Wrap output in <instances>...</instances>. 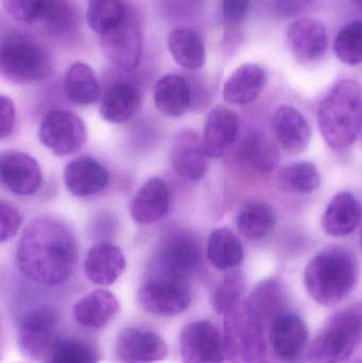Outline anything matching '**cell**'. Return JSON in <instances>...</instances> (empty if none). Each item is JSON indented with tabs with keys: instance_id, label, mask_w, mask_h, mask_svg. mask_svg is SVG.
<instances>
[{
	"instance_id": "cell-40",
	"label": "cell",
	"mask_w": 362,
	"mask_h": 363,
	"mask_svg": "<svg viewBox=\"0 0 362 363\" xmlns=\"http://www.w3.org/2000/svg\"><path fill=\"white\" fill-rule=\"evenodd\" d=\"M44 4L45 0H2L6 12L23 23H38Z\"/></svg>"
},
{
	"instance_id": "cell-32",
	"label": "cell",
	"mask_w": 362,
	"mask_h": 363,
	"mask_svg": "<svg viewBox=\"0 0 362 363\" xmlns=\"http://www.w3.org/2000/svg\"><path fill=\"white\" fill-rule=\"evenodd\" d=\"M240 161L261 174L273 172L278 163V151L273 143L263 134H250L238 149Z\"/></svg>"
},
{
	"instance_id": "cell-14",
	"label": "cell",
	"mask_w": 362,
	"mask_h": 363,
	"mask_svg": "<svg viewBox=\"0 0 362 363\" xmlns=\"http://www.w3.org/2000/svg\"><path fill=\"white\" fill-rule=\"evenodd\" d=\"M2 185L18 196L35 194L42 184V170L36 160L28 153L10 150L0 157Z\"/></svg>"
},
{
	"instance_id": "cell-24",
	"label": "cell",
	"mask_w": 362,
	"mask_h": 363,
	"mask_svg": "<svg viewBox=\"0 0 362 363\" xmlns=\"http://www.w3.org/2000/svg\"><path fill=\"white\" fill-rule=\"evenodd\" d=\"M362 206L350 192H340L332 199L323 213V230L334 237L352 234L361 223Z\"/></svg>"
},
{
	"instance_id": "cell-44",
	"label": "cell",
	"mask_w": 362,
	"mask_h": 363,
	"mask_svg": "<svg viewBox=\"0 0 362 363\" xmlns=\"http://www.w3.org/2000/svg\"><path fill=\"white\" fill-rule=\"evenodd\" d=\"M0 113H1V127H0V138L6 140L14 131L15 128V106L12 100L6 96L0 97Z\"/></svg>"
},
{
	"instance_id": "cell-19",
	"label": "cell",
	"mask_w": 362,
	"mask_h": 363,
	"mask_svg": "<svg viewBox=\"0 0 362 363\" xmlns=\"http://www.w3.org/2000/svg\"><path fill=\"white\" fill-rule=\"evenodd\" d=\"M238 128L239 121L234 111L221 106L213 108L206 118L202 136L208 157L218 159L222 157L225 150L235 143Z\"/></svg>"
},
{
	"instance_id": "cell-23",
	"label": "cell",
	"mask_w": 362,
	"mask_h": 363,
	"mask_svg": "<svg viewBox=\"0 0 362 363\" xmlns=\"http://www.w3.org/2000/svg\"><path fill=\"white\" fill-rule=\"evenodd\" d=\"M169 189L165 181L152 178L146 182L134 196L131 216L140 224H152L165 217L169 208Z\"/></svg>"
},
{
	"instance_id": "cell-12",
	"label": "cell",
	"mask_w": 362,
	"mask_h": 363,
	"mask_svg": "<svg viewBox=\"0 0 362 363\" xmlns=\"http://www.w3.org/2000/svg\"><path fill=\"white\" fill-rule=\"evenodd\" d=\"M201 247L193 235L176 233L170 235L162 243L157 256L161 274L159 277L186 281L199 266Z\"/></svg>"
},
{
	"instance_id": "cell-46",
	"label": "cell",
	"mask_w": 362,
	"mask_h": 363,
	"mask_svg": "<svg viewBox=\"0 0 362 363\" xmlns=\"http://www.w3.org/2000/svg\"></svg>"
},
{
	"instance_id": "cell-31",
	"label": "cell",
	"mask_w": 362,
	"mask_h": 363,
	"mask_svg": "<svg viewBox=\"0 0 362 363\" xmlns=\"http://www.w3.org/2000/svg\"><path fill=\"white\" fill-rule=\"evenodd\" d=\"M206 254L215 268L221 271L230 270L244 259V247L230 228H216L208 237Z\"/></svg>"
},
{
	"instance_id": "cell-35",
	"label": "cell",
	"mask_w": 362,
	"mask_h": 363,
	"mask_svg": "<svg viewBox=\"0 0 362 363\" xmlns=\"http://www.w3.org/2000/svg\"><path fill=\"white\" fill-rule=\"evenodd\" d=\"M320 174L316 166L307 162L283 168L278 176V185L289 194H310L320 186Z\"/></svg>"
},
{
	"instance_id": "cell-16",
	"label": "cell",
	"mask_w": 362,
	"mask_h": 363,
	"mask_svg": "<svg viewBox=\"0 0 362 363\" xmlns=\"http://www.w3.org/2000/svg\"><path fill=\"white\" fill-rule=\"evenodd\" d=\"M269 336L274 355L283 362H293L307 347L308 332L305 323L299 315L289 311L274 321Z\"/></svg>"
},
{
	"instance_id": "cell-2",
	"label": "cell",
	"mask_w": 362,
	"mask_h": 363,
	"mask_svg": "<svg viewBox=\"0 0 362 363\" xmlns=\"http://www.w3.org/2000/svg\"><path fill=\"white\" fill-rule=\"evenodd\" d=\"M357 277L356 258L349 250L337 247L321 252L308 262L304 284L315 302L333 306L350 294Z\"/></svg>"
},
{
	"instance_id": "cell-8",
	"label": "cell",
	"mask_w": 362,
	"mask_h": 363,
	"mask_svg": "<svg viewBox=\"0 0 362 363\" xmlns=\"http://www.w3.org/2000/svg\"><path fill=\"white\" fill-rule=\"evenodd\" d=\"M57 313L42 305L26 311L17 324V345L23 355L32 359L46 357L57 340Z\"/></svg>"
},
{
	"instance_id": "cell-43",
	"label": "cell",
	"mask_w": 362,
	"mask_h": 363,
	"mask_svg": "<svg viewBox=\"0 0 362 363\" xmlns=\"http://www.w3.org/2000/svg\"><path fill=\"white\" fill-rule=\"evenodd\" d=\"M316 1L317 0H274V8L280 16H298L310 10Z\"/></svg>"
},
{
	"instance_id": "cell-45",
	"label": "cell",
	"mask_w": 362,
	"mask_h": 363,
	"mask_svg": "<svg viewBox=\"0 0 362 363\" xmlns=\"http://www.w3.org/2000/svg\"><path fill=\"white\" fill-rule=\"evenodd\" d=\"M361 242H362V234H361Z\"/></svg>"
},
{
	"instance_id": "cell-22",
	"label": "cell",
	"mask_w": 362,
	"mask_h": 363,
	"mask_svg": "<svg viewBox=\"0 0 362 363\" xmlns=\"http://www.w3.org/2000/svg\"><path fill=\"white\" fill-rule=\"evenodd\" d=\"M119 302L114 294L106 289L94 290L76 303L74 321L89 330L106 328L117 315Z\"/></svg>"
},
{
	"instance_id": "cell-4",
	"label": "cell",
	"mask_w": 362,
	"mask_h": 363,
	"mask_svg": "<svg viewBox=\"0 0 362 363\" xmlns=\"http://www.w3.org/2000/svg\"><path fill=\"white\" fill-rule=\"evenodd\" d=\"M362 333V308L352 307L336 313L317 335L308 349L314 363H341L358 345Z\"/></svg>"
},
{
	"instance_id": "cell-17",
	"label": "cell",
	"mask_w": 362,
	"mask_h": 363,
	"mask_svg": "<svg viewBox=\"0 0 362 363\" xmlns=\"http://www.w3.org/2000/svg\"><path fill=\"white\" fill-rule=\"evenodd\" d=\"M272 130L281 147L293 155L304 152L312 138V128L307 119L290 106H280L274 112Z\"/></svg>"
},
{
	"instance_id": "cell-20",
	"label": "cell",
	"mask_w": 362,
	"mask_h": 363,
	"mask_svg": "<svg viewBox=\"0 0 362 363\" xmlns=\"http://www.w3.org/2000/svg\"><path fill=\"white\" fill-rule=\"evenodd\" d=\"M64 182L70 194L89 196L102 191L108 183V172L103 165L89 155L76 157L64 170Z\"/></svg>"
},
{
	"instance_id": "cell-27",
	"label": "cell",
	"mask_w": 362,
	"mask_h": 363,
	"mask_svg": "<svg viewBox=\"0 0 362 363\" xmlns=\"http://www.w3.org/2000/svg\"><path fill=\"white\" fill-rule=\"evenodd\" d=\"M154 102L164 116L179 118L188 110L191 91L188 82L180 74H165L154 86Z\"/></svg>"
},
{
	"instance_id": "cell-26",
	"label": "cell",
	"mask_w": 362,
	"mask_h": 363,
	"mask_svg": "<svg viewBox=\"0 0 362 363\" xmlns=\"http://www.w3.org/2000/svg\"><path fill=\"white\" fill-rule=\"evenodd\" d=\"M266 85V72L257 64L239 66L227 79L223 97L227 104L244 106L254 101Z\"/></svg>"
},
{
	"instance_id": "cell-21",
	"label": "cell",
	"mask_w": 362,
	"mask_h": 363,
	"mask_svg": "<svg viewBox=\"0 0 362 363\" xmlns=\"http://www.w3.org/2000/svg\"><path fill=\"white\" fill-rule=\"evenodd\" d=\"M127 262L120 247L111 243H98L87 252L84 271L91 283L111 286L125 271Z\"/></svg>"
},
{
	"instance_id": "cell-34",
	"label": "cell",
	"mask_w": 362,
	"mask_h": 363,
	"mask_svg": "<svg viewBox=\"0 0 362 363\" xmlns=\"http://www.w3.org/2000/svg\"><path fill=\"white\" fill-rule=\"evenodd\" d=\"M46 363H99V354L89 341L57 338L45 357Z\"/></svg>"
},
{
	"instance_id": "cell-39",
	"label": "cell",
	"mask_w": 362,
	"mask_h": 363,
	"mask_svg": "<svg viewBox=\"0 0 362 363\" xmlns=\"http://www.w3.org/2000/svg\"><path fill=\"white\" fill-rule=\"evenodd\" d=\"M76 21V13L69 0H45L40 21L51 33L69 31Z\"/></svg>"
},
{
	"instance_id": "cell-3",
	"label": "cell",
	"mask_w": 362,
	"mask_h": 363,
	"mask_svg": "<svg viewBox=\"0 0 362 363\" xmlns=\"http://www.w3.org/2000/svg\"><path fill=\"white\" fill-rule=\"evenodd\" d=\"M362 89L354 80H342L325 96L318 125L327 144L335 150L348 148L361 131Z\"/></svg>"
},
{
	"instance_id": "cell-25",
	"label": "cell",
	"mask_w": 362,
	"mask_h": 363,
	"mask_svg": "<svg viewBox=\"0 0 362 363\" xmlns=\"http://www.w3.org/2000/svg\"><path fill=\"white\" fill-rule=\"evenodd\" d=\"M247 303L266 330H270L278 318L288 313L284 287L276 279H264L257 284Z\"/></svg>"
},
{
	"instance_id": "cell-28",
	"label": "cell",
	"mask_w": 362,
	"mask_h": 363,
	"mask_svg": "<svg viewBox=\"0 0 362 363\" xmlns=\"http://www.w3.org/2000/svg\"><path fill=\"white\" fill-rule=\"evenodd\" d=\"M168 50L185 69L199 70L205 64L206 51L201 34L191 28H176L167 38Z\"/></svg>"
},
{
	"instance_id": "cell-33",
	"label": "cell",
	"mask_w": 362,
	"mask_h": 363,
	"mask_svg": "<svg viewBox=\"0 0 362 363\" xmlns=\"http://www.w3.org/2000/svg\"><path fill=\"white\" fill-rule=\"evenodd\" d=\"M276 222L272 207L267 203L254 201L244 205L238 213L237 228L249 240H261L271 233Z\"/></svg>"
},
{
	"instance_id": "cell-13",
	"label": "cell",
	"mask_w": 362,
	"mask_h": 363,
	"mask_svg": "<svg viewBox=\"0 0 362 363\" xmlns=\"http://www.w3.org/2000/svg\"><path fill=\"white\" fill-rule=\"evenodd\" d=\"M116 354L121 363H154L167 358L168 347L152 330L128 328L117 338Z\"/></svg>"
},
{
	"instance_id": "cell-10",
	"label": "cell",
	"mask_w": 362,
	"mask_h": 363,
	"mask_svg": "<svg viewBox=\"0 0 362 363\" xmlns=\"http://www.w3.org/2000/svg\"><path fill=\"white\" fill-rule=\"evenodd\" d=\"M180 353L183 363H222L227 357L225 338L208 320L191 322L181 333Z\"/></svg>"
},
{
	"instance_id": "cell-1",
	"label": "cell",
	"mask_w": 362,
	"mask_h": 363,
	"mask_svg": "<svg viewBox=\"0 0 362 363\" xmlns=\"http://www.w3.org/2000/svg\"><path fill=\"white\" fill-rule=\"evenodd\" d=\"M78 262V245L59 220L40 217L23 230L17 247L18 270L29 281L46 287L70 279Z\"/></svg>"
},
{
	"instance_id": "cell-18",
	"label": "cell",
	"mask_w": 362,
	"mask_h": 363,
	"mask_svg": "<svg viewBox=\"0 0 362 363\" xmlns=\"http://www.w3.org/2000/svg\"><path fill=\"white\" fill-rule=\"evenodd\" d=\"M287 42L293 55L302 61H316L327 50V28L316 19L299 18L289 28Z\"/></svg>"
},
{
	"instance_id": "cell-41",
	"label": "cell",
	"mask_w": 362,
	"mask_h": 363,
	"mask_svg": "<svg viewBox=\"0 0 362 363\" xmlns=\"http://www.w3.org/2000/svg\"><path fill=\"white\" fill-rule=\"evenodd\" d=\"M23 223V215L12 203L1 201L0 203V240H10L18 232Z\"/></svg>"
},
{
	"instance_id": "cell-7",
	"label": "cell",
	"mask_w": 362,
	"mask_h": 363,
	"mask_svg": "<svg viewBox=\"0 0 362 363\" xmlns=\"http://www.w3.org/2000/svg\"><path fill=\"white\" fill-rule=\"evenodd\" d=\"M40 143L57 157H67L80 151L86 143L84 121L69 111L47 113L38 131Z\"/></svg>"
},
{
	"instance_id": "cell-6",
	"label": "cell",
	"mask_w": 362,
	"mask_h": 363,
	"mask_svg": "<svg viewBox=\"0 0 362 363\" xmlns=\"http://www.w3.org/2000/svg\"><path fill=\"white\" fill-rule=\"evenodd\" d=\"M266 332L247 301H242L225 315L223 338L227 357L244 362L261 359L266 352Z\"/></svg>"
},
{
	"instance_id": "cell-9",
	"label": "cell",
	"mask_w": 362,
	"mask_h": 363,
	"mask_svg": "<svg viewBox=\"0 0 362 363\" xmlns=\"http://www.w3.org/2000/svg\"><path fill=\"white\" fill-rule=\"evenodd\" d=\"M142 309L157 317H174L184 313L191 302L186 281L155 277L142 284L138 291Z\"/></svg>"
},
{
	"instance_id": "cell-29",
	"label": "cell",
	"mask_w": 362,
	"mask_h": 363,
	"mask_svg": "<svg viewBox=\"0 0 362 363\" xmlns=\"http://www.w3.org/2000/svg\"><path fill=\"white\" fill-rule=\"evenodd\" d=\"M140 104V93L133 85L125 82L114 83L104 93L100 114L108 123H125L134 116Z\"/></svg>"
},
{
	"instance_id": "cell-42",
	"label": "cell",
	"mask_w": 362,
	"mask_h": 363,
	"mask_svg": "<svg viewBox=\"0 0 362 363\" xmlns=\"http://www.w3.org/2000/svg\"><path fill=\"white\" fill-rule=\"evenodd\" d=\"M251 0H222V14L225 23L231 27L239 25L248 12Z\"/></svg>"
},
{
	"instance_id": "cell-5",
	"label": "cell",
	"mask_w": 362,
	"mask_h": 363,
	"mask_svg": "<svg viewBox=\"0 0 362 363\" xmlns=\"http://www.w3.org/2000/svg\"><path fill=\"white\" fill-rule=\"evenodd\" d=\"M0 69L4 78L15 84L40 82L50 74V59L29 36L11 33L0 46Z\"/></svg>"
},
{
	"instance_id": "cell-37",
	"label": "cell",
	"mask_w": 362,
	"mask_h": 363,
	"mask_svg": "<svg viewBox=\"0 0 362 363\" xmlns=\"http://www.w3.org/2000/svg\"><path fill=\"white\" fill-rule=\"evenodd\" d=\"M334 51L340 61L348 65L362 62V21H351L338 32Z\"/></svg>"
},
{
	"instance_id": "cell-36",
	"label": "cell",
	"mask_w": 362,
	"mask_h": 363,
	"mask_svg": "<svg viewBox=\"0 0 362 363\" xmlns=\"http://www.w3.org/2000/svg\"><path fill=\"white\" fill-rule=\"evenodd\" d=\"M125 0H89L86 21L89 28L101 35L127 16Z\"/></svg>"
},
{
	"instance_id": "cell-38",
	"label": "cell",
	"mask_w": 362,
	"mask_h": 363,
	"mask_svg": "<svg viewBox=\"0 0 362 363\" xmlns=\"http://www.w3.org/2000/svg\"><path fill=\"white\" fill-rule=\"evenodd\" d=\"M246 283L244 275L239 271L230 273L219 284L212 296V305L219 315H227L235 308L244 294Z\"/></svg>"
},
{
	"instance_id": "cell-30",
	"label": "cell",
	"mask_w": 362,
	"mask_h": 363,
	"mask_svg": "<svg viewBox=\"0 0 362 363\" xmlns=\"http://www.w3.org/2000/svg\"><path fill=\"white\" fill-rule=\"evenodd\" d=\"M66 97L76 104L89 106L100 97V86L91 66L74 62L67 68L64 77Z\"/></svg>"
},
{
	"instance_id": "cell-11",
	"label": "cell",
	"mask_w": 362,
	"mask_h": 363,
	"mask_svg": "<svg viewBox=\"0 0 362 363\" xmlns=\"http://www.w3.org/2000/svg\"><path fill=\"white\" fill-rule=\"evenodd\" d=\"M102 52L114 65L133 69L142 55V35L137 23L127 16L100 35Z\"/></svg>"
},
{
	"instance_id": "cell-15",
	"label": "cell",
	"mask_w": 362,
	"mask_h": 363,
	"mask_svg": "<svg viewBox=\"0 0 362 363\" xmlns=\"http://www.w3.org/2000/svg\"><path fill=\"white\" fill-rule=\"evenodd\" d=\"M208 159L199 134L185 130L174 136L170 160L179 176L191 181L201 180L208 170Z\"/></svg>"
}]
</instances>
